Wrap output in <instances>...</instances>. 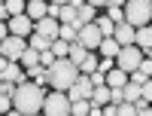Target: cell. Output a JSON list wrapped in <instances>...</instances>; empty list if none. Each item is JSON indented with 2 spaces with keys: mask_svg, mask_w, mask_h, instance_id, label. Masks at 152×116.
<instances>
[{
  "mask_svg": "<svg viewBox=\"0 0 152 116\" xmlns=\"http://www.w3.org/2000/svg\"><path fill=\"white\" fill-rule=\"evenodd\" d=\"M43 101H46L43 86L24 80V83L15 86V92H12V110H18L21 116H34V113L43 110Z\"/></svg>",
  "mask_w": 152,
  "mask_h": 116,
  "instance_id": "obj_1",
  "label": "cell"
},
{
  "mask_svg": "<svg viewBox=\"0 0 152 116\" xmlns=\"http://www.w3.org/2000/svg\"><path fill=\"white\" fill-rule=\"evenodd\" d=\"M49 70V86L55 89V92H67V89L79 80V67L70 61V58H55L52 67H46Z\"/></svg>",
  "mask_w": 152,
  "mask_h": 116,
  "instance_id": "obj_2",
  "label": "cell"
},
{
  "mask_svg": "<svg viewBox=\"0 0 152 116\" xmlns=\"http://www.w3.org/2000/svg\"><path fill=\"white\" fill-rule=\"evenodd\" d=\"M152 18V0H128L125 3V21L131 28H143Z\"/></svg>",
  "mask_w": 152,
  "mask_h": 116,
  "instance_id": "obj_3",
  "label": "cell"
},
{
  "mask_svg": "<svg viewBox=\"0 0 152 116\" xmlns=\"http://www.w3.org/2000/svg\"><path fill=\"white\" fill-rule=\"evenodd\" d=\"M43 116H70L67 92H49L46 101H43Z\"/></svg>",
  "mask_w": 152,
  "mask_h": 116,
  "instance_id": "obj_4",
  "label": "cell"
},
{
  "mask_svg": "<svg viewBox=\"0 0 152 116\" xmlns=\"http://www.w3.org/2000/svg\"><path fill=\"white\" fill-rule=\"evenodd\" d=\"M140 64H143V52L137 46H122V52L116 55V67L125 70V73H134Z\"/></svg>",
  "mask_w": 152,
  "mask_h": 116,
  "instance_id": "obj_5",
  "label": "cell"
},
{
  "mask_svg": "<svg viewBox=\"0 0 152 116\" xmlns=\"http://www.w3.org/2000/svg\"><path fill=\"white\" fill-rule=\"evenodd\" d=\"M100 40H104V34L97 31V24H94V21H91V24H82V28H79V34H76V43H79L85 52H97Z\"/></svg>",
  "mask_w": 152,
  "mask_h": 116,
  "instance_id": "obj_6",
  "label": "cell"
},
{
  "mask_svg": "<svg viewBox=\"0 0 152 116\" xmlns=\"http://www.w3.org/2000/svg\"><path fill=\"white\" fill-rule=\"evenodd\" d=\"M91 95H94V86H91V80H88V76H82V73H79V80L67 89L70 104H73V101H91Z\"/></svg>",
  "mask_w": 152,
  "mask_h": 116,
  "instance_id": "obj_7",
  "label": "cell"
},
{
  "mask_svg": "<svg viewBox=\"0 0 152 116\" xmlns=\"http://www.w3.org/2000/svg\"><path fill=\"white\" fill-rule=\"evenodd\" d=\"M24 49H28V43H24L21 40V37H6V40L3 43H0V55H3L6 61H18L21 58V52H24Z\"/></svg>",
  "mask_w": 152,
  "mask_h": 116,
  "instance_id": "obj_8",
  "label": "cell"
},
{
  "mask_svg": "<svg viewBox=\"0 0 152 116\" xmlns=\"http://www.w3.org/2000/svg\"><path fill=\"white\" fill-rule=\"evenodd\" d=\"M6 28H9L12 37H21V40H24V37L34 34V21H31L28 16H12V18L6 21Z\"/></svg>",
  "mask_w": 152,
  "mask_h": 116,
  "instance_id": "obj_9",
  "label": "cell"
},
{
  "mask_svg": "<svg viewBox=\"0 0 152 116\" xmlns=\"http://www.w3.org/2000/svg\"><path fill=\"white\" fill-rule=\"evenodd\" d=\"M58 31H61V21H58V18H40V21H34V34L46 37L49 43L58 40Z\"/></svg>",
  "mask_w": 152,
  "mask_h": 116,
  "instance_id": "obj_10",
  "label": "cell"
},
{
  "mask_svg": "<svg viewBox=\"0 0 152 116\" xmlns=\"http://www.w3.org/2000/svg\"><path fill=\"white\" fill-rule=\"evenodd\" d=\"M24 16L31 21H40V18L49 16V3L46 0H31V3H24Z\"/></svg>",
  "mask_w": 152,
  "mask_h": 116,
  "instance_id": "obj_11",
  "label": "cell"
},
{
  "mask_svg": "<svg viewBox=\"0 0 152 116\" xmlns=\"http://www.w3.org/2000/svg\"><path fill=\"white\" fill-rule=\"evenodd\" d=\"M134 31L137 28H131L128 21H122V24H116V31H113V40L119 46H134Z\"/></svg>",
  "mask_w": 152,
  "mask_h": 116,
  "instance_id": "obj_12",
  "label": "cell"
},
{
  "mask_svg": "<svg viewBox=\"0 0 152 116\" xmlns=\"http://www.w3.org/2000/svg\"><path fill=\"white\" fill-rule=\"evenodd\" d=\"M0 80H9V83L18 86V83H24V67L18 61H6V67L0 70Z\"/></svg>",
  "mask_w": 152,
  "mask_h": 116,
  "instance_id": "obj_13",
  "label": "cell"
},
{
  "mask_svg": "<svg viewBox=\"0 0 152 116\" xmlns=\"http://www.w3.org/2000/svg\"><path fill=\"white\" fill-rule=\"evenodd\" d=\"M134 46L140 49V52H146V49L152 46V24H143V28L134 31Z\"/></svg>",
  "mask_w": 152,
  "mask_h": 116,
  "instance_id": "obj_14",
  "label": "cell"
},
{
  "mask_svg": "<svg viewBox=\"0 0 152 116\" xmlns=\"http://www.w3.org/2000/svg\"><path fill=\"white\" fill-rule=\"evenodd\" d=\"M119 52H122V46L113 40V37H104V40H100V46H97V55H100V58H116Z\"/></svg>",
  "mask_w": 152,
  "mask_h": 116,
  "instance_id": "obj_15",
  "label": "cell"
},
{
  "mask_svg": "<svg viewBox=\"0 0 152 116\" xmlns=\"http://www.w3.org/2000/svg\"><path fill=\"white\" fill-rule=\"evenodd\" d=\"M125 83H128V73H125V70H119V67H113V70L107 73V86H110V89H122Z\"/></svg>",
  "mask_w": 152,
  "mask_h": 116,
  "instance_id": "obj_16",
  "label": "cell"
},
{
  "mask_svg": "<svg viewBox=\"0 0 152 116\" xmlns=\"http://www.w3.org/2000/svg\"><path fill=\"white\" fill-rule=\"evenodd\" d=\"M18 64H21V67L24 70H28V67H37V64H40V52H37V49H24V52H21V58H18Z\"/></svg>",
  "mask_w": 152,
  "mask_h": 116,
  "instance_id": "obj_17",
  "label": "cell"
},
{
  "mask_svg": "<svg viewBox=\"0 0 152 116\" xmlns=\"http://www.w3.org/2000/svg\"><path fill=\"white\" fill-rule=\"evenodd\" d=\"M91 104H94V107H107V104H110V86H94Z\"/></svg>",
  "mask_w": 152,
  "mask_h": 116,
  "instance_id": "obj_18",
  "label": "cell"
},
{
  "mask_svg": "<svg viewBox=\"0 0 152 116\" xmlns=\"http://www.w3.org/2000/svg\"><path fill=\"white\" fill-rule=\"evenodd\" d=\"M122 98L128 101V104H134V101H140V98H143V92H140V86L125 83V86H122Z\"/></svg>",
  "mask_w": 152,
  "mask_h": 116,
  "instance_id": "obj_19",
  "label": "cell"
},
{
  "mask_svg": "<svg viewBox=\"0 0 152 116\" xmlns=\"http://www.w3.org/2000/svg\"><path fill=\"white\" fill-rule=\"evenodd\" d=\"M94 70H97V55H94V52H88L85 61L79 64V73H82V76H91Z\"/></svg>",
  "mask_w": 152,
  "mask_h": 116,
  "instance_id": "obj_20",
  "label": "cell"
},
{
  "mask_svg": "<svg viewBox=\"0 0 152 116\" xmlns=\"http://www.w3.org/2000/svg\"><path fill=\"white\" fill-rule=\"evenodd\" d=\"M85 55H88V52H85V49H82L79 43H70V52H67V58H70V61L76 64V67H79V64L85 61Z\"/></svg>",
  "mask_w": 152,
  "mask_h": 116,
  "instance_id": "obj_21",
  "label": "cell"
},
{
  "mask_svg": "<svg viewBox=\"0 0 152 116\" xmlns=\"http://www.w3.org/2000/svg\"><path fill=\"white\" fill-rule=\"evenodd\" d=\"M76 34H79V28H73V24H61L58 40H64V43H76Z\"/></svg>",
  "mask_w": 152,
  "mask_h": 116,
  "instance_id": "obj_22",
  "label": "cell"
},
{
  "mask_svg": "<svg viewBox=\"0 0 152 116\" xmlns=\"http://www.w3.org/2000/svg\"><path fill=\"white\" fill-rule=\"evenodd\" d=\"M28 46H31V49H37V52H46L52 43H49L46 37H40V34H31V37H28Z\"/></svg>",
  "mask_w": 152,
  "mask_h": 116,
  "instance_id": "obj_23",
  "label": "cell"
},
{
  "mask_svg": "<svg viewBox=\"0 0 152 116\" xmlns=\"http://www.w3.org/2000/svg\"><path fill=\"white\" fill-rule=\"evenodd\" d=\"M49 52H52L55 58H67V52H70V43H64V40H52Z\"/></svg>",
  "mask_w": 152,
  "mask_h": 116,
  "instance_id": "obj_24",
  "label": "cell"
},
{
  "mask_svg": "<svg viewBox=\"0 0 152 116\" xmlns=\"http://www.w3.org/2000/svg\"><path fill=\"white\" fill-rule=\"evenodd\" d=\"M76 12H79V24H91V21H94V16H97V9H94V6H88V3H85V6H79Z\"/></svg>",
  "mask_w": 152,
  "mask_h": 116,
  "instance_id": "obj_25",
  "label": "cell"
},
{
  "mask_svg": "<svg viewBox=\"0 0 152 116\" xmlns=\"http://www.w3.org/2000/svg\"><path fill=\"white\" fill-rule=\"evenodd\" d=\"M3 6L9 12V18L12 16H24V0H3Z\"/></svg>",
  "mask_w": 152,
  "mask_h": 116,
  "instance_id": "obj_26",
  "label": "cell"
},
{
  "mask_svg": "<svg viewBox=\"0 0 152 116\" xmlns=\"http://www.w3.org/2000/svg\"><path fill=\"white\" fill-rule=\"evenodd\" d=\"M91 110V101H73L70 104V116H88Z\"/></svg>",
  "mask_w": 152,
  "mask_h": 116,
  "instance_id": "obj_27",
  "label": "cell"
},
{
  "mask_svg": "<svg viewBox=\"0 0 152 116\" xmlns=\"http://www.w3.org/2000/svg\"><path fill=\"white\" fill-rule=\"evenodd\" d=\"M94 24H97V31L104 34V37H113V31H116V24H113V18H110V16H104V18H97Z\"/></svg>",
  "mask_w": 152,
  "mask_h": 116,
  "instance_id": "obj_28",
  "label": "cell"
},
{
  "mask_svg": "<svg viewBox=\"0 0 152 116\" xmlns=\"http://www.w3.org/2000/svg\"><path fill=\"white\" fill-rule=\"evenodd\" d=\"M107 16L113 18V24H122L125 21V9L122 6H107Z\"/></svg>",
  "mask_w": 152,
  "mask_h": 116,
  "instance_id": "obj_29",
  "label": "cell"
},
{
  "mask_svg": "<svg viewBox=\"0 0 152 116\" xmlns=\"http://www.w3.org/2000/svg\"><path fill=\"white\" fill-rule=\"evenodd\" d=\"M113 67H116V58H100V61H97V70L104 73V76H107Z\"/></svg>",
  "mask_w": 152,
  "mask_h": 116,
  "instance_id": "obj_30",
  "label": "cell"
},
{
  "mask_svg": "<svg viewBox=\"0 0 152 116\" xmlns=\"http://www.w3.org/2000/svg\"><path fill=\"white\" fill-rule=\"evenodd\" d=\"M146 80H149V76H146L143 70H134V73H128V83H134V86H146Z\"/></svg>",
  "mask_w": 152,
  "mask_h": 116,
  "instance_id": "obj_31",
  "label": "cell"
},
{
  "mask_svg": "<svg viewBox=\"0 0 152 116\" xmlns=\"http://www.w3.org/2000/svg\"><path fill=\"white\" fill-rule=\"evenodd\" d=\"M116 116H137V107H134V104H128V101H122Z\"/></svg>",
  "mask_w": 152,
  "mask_h": 116,
  "instance_id": "obj_32",
  "label": "cell"
},
{
  "mask_svg": "<svg viewBox=\"0 0 152 116\" xmlns=\"http://www.w3.org/2000/svg\"><path fill=\"white\" fill-rule=\"evenodd\" d=\"M12 92H15V83H9V80H0V95L12 98Z\"/></svg>",
  "mask_w": 152,
  "mask_h": 116,
  "instance_id": "obj_33",
  "label": "cell"
},
{
  "mask_svg": "<svg viewBox=\"0 0 152 116\" xmlns=\"http://www.w3.org/2000/svg\"><path fill=\"white\" fill-rule=\"evenodd\" d=\"M40 64H43V67H52V64H55V55L49 52V49H46V52H40Z\"/></svg>",
  "mask_w": 152,
  "mask_h": 116,
  "instance_id": "obj_34",
  "label": "cell"
},
{
  "mask_svg": "<svg viewBox=\"0 0 152 116\" xmlns=\"http://www.w3.org/2000/svg\"><path fill=\"white\" fill-rule=\"evenodd\" d=\"M88 80H91V86H107V76L100 73V70H94L91 76H88Z\"/></svg>",
  "mask_w": 152,
  "mask_h": 116,
  "instance_id": "obj_35",
  "label": "cell"
},
{
  "mask_svg": "<svg viewBox=\"0 0 152 116\" xmlns=\"http://www.w3.org/2000/svg\"><path fill=\"white\" fill-rule=\"evenodd\" d=\"M9 110H12V98L0 95V116H3V113H9Z\"/></svg>",
  "mask_w": 152,
  "mask_h": 116,
  "instance_id": "obj_36",
  "label": "cell"
},
{
  "mask_svg": "<svg viewBox=\"0 0 152 116\" xmlns=\"http://www.w3.org/2000/svg\"><path fill=\"white\" fill-rule=\"evenodd\" d=\"M140 92H143V101L152 104V80H146V86H140Z\"/></svg>",
  "mask_w": 152,
  "mask_h": 116,
  "instance_id": "obj_37",
  "label": "cell"
},
{
  "mask_svg": "<svg viewBox=\"0 0 152 116\" xmlns=\"http://www.w3.org/2000/svg\"><path fill=\"white\" fill-rule=\"evenodd\" d=\"M100 113H104V116H116V113H119V104H107V107H100Z\"/></svg>",
  "mask_w": 152,
  "mask_h": 116,
  "instance_id": "obj_38",
  "label": "cell"
},
{
  "mask_svg": "<svg viewBox=\"0 0 152 116\" xmlns=\"http://www.w3.org/2000/svg\"><path fill=\"white\" fill-rule=\"evenodd\" d=\"M58 16H61V6L58 3H49V16L46 18H58Z\"/></svg>",
  "mask_w": 152,
  "mask_h": 116,
  "instance_id": "obj_39",
  "label": "cell"
},
{
  "mask_svg": "<svg viewBox=\"0 0 152 116\" xmlns=\"http://www.w3.org/2000/svg\"><path fill=\"white\" fill-rule=\"evenodd\" d=\"M137 70H143L146 76H152V61H149V58H143V64H140V67H137Z\"/></svg>",
  "mask_w": 152,
  "mask_h": 116,
  "instance_id": "obj_40",
  "label": "cell"
},
{
  "mask_svg": "<svg viewBox=\"0 0 152 116\" xmlns=\"http://www.w3.org/2000/svg\"><path fill=\"white\" fill-rule=\"evenodd\" d=\"M6 37H9V28H6V24H3V21H0V43H3V40H6Z\"/></svg>",
  "mask_w": 152,
  "mask_h": 116,
  "instance_id": "obj_41",
  "label": "cell"
},
{
  "mask_svg": "<svg viewBox=\"0 0 152 116\" xmlns=\"http://www.w3.org/2000/svg\"><path fill=\"white\" fill-rule=\"evenodd\" d=\"M0 21H3V24L9 21V12H6V6H3V3H0Z\"/></svg>",
  "mask_w": 152,
  "mask_h": 116,
  "instance_id": "obj_42",
  "label": "cell"
},
{
  "mask_svg": "<svg viewBox=\"0 0 152 116\" xmlns=\"http://www.w3.org/2000/svg\"><path fill=\"white\" fill-rule=\"evenodd\" d=\"M85 3H88V6H94V9H97V6H107V0H85Z\"/></svg>",
  "mask_w": 152,
  "mask_h": 116,
  "instance_id": "obj_43",
  "label": "cell"
},
{
  "mask_svg": "<svg viewBox=\"0 0 152 116\" xmlns=\"http://www.w3.org/2000/svg\"><path fill=\"white\" fill-rule=\"evenodd\" d=\"M88 116H104V113H100V107H94V104H91V110H88Z\"/></svg>",
  "mask_w": 152,
  "mask_h": 116,
  "instance_id": "obj_44",
  "label": "cell"
},
{
  "mask_svg": "<svg viewBox=\"0 0 152 116\" xmlns=\"http://www.w3.org/2000/svg\"><path fill=\"white\" fill-rule=\"evenodd\" d=\"M122 3H128V0H107V6H122Z\"/></svg>",
  "mask_w": 152,
  "mask_h": 116,
  "instance_id": "obj_45",
  "label": "cell"
},
{
  "mask_svg": "<svg viewBox=\"0 0 152 116\" xmlns=\"http://www.w3.org/2000/svg\"><path fill=\"white\" fill-rule=\"evenodd\" d=\"M70 6H73V9H79V6H85V0H70Z\"/></svg>",
  "mask_w": 152,
  "mask_h": 116,
  "instance_id": "obj_46",
  "label": "cell"
},
{
  "mask_svg": "<svg viewBox=\"0 0 152 116\" xmlns=\"http://www.w3.org/2000/svg\"><path fill=\"white\" fill-rule=\"evenodd\" d=\"M137 116H152V107H146V110H140Z\"/></svg>",
  "mask_w": 152,
  "mask_h": 116,
  "instance_id": "obj_47",
  "label": "cell"
},
{
  "mask_svg": "<svg viewBox=\"0 0 152 116\" xmlns=\"http://www.w3.org/2000/svg\"><path fill=\"white\" fill-rule=\"evenodd\" d=\"M143 58H149V61H152V46H149V49H146V55H143Z\"/></svg>",
  "mask_w": 152,
  "mask_h": 116,
  "instance_id": "obj_48",
  "label": "cell"
},
{
  "mask_svg": "<svg viewBox=\"0 0 152 116\" xmlns=\"http://www.w3.org/2000/svg\"><path fill=\"white\" fill-rule=\"evenodd\" d=\"M3 116H21V113H18V110H9V113H3Z\"/></svg>",
  "mask_w": 152,
  "mask_h": 116,
  "instance_id": "obj_49",
  "label": "cell"
},
{
  "mask_svg": "<svg viewBox=\"0 0 152 116\" xmlns=\"http://www.w3.org/2000/svg\"><path fill=\"white\" fill-rule=\"evenodd\" d=\"M24 3H31V0H24Z\"/></svg>",
  "mask_w": 152,
  "mask_h": 116,
  "instance_id": "obj_50",
  "label": "cell"
},
{
  "mask_svg": "<svg viewBox=\"0 0 152 116\" xmlns=\"http://www.w3.org/2000/svg\"><path fill=\"white\" fill-rule=\"evenodd\" d=\"M34 116H40V113H34Z\"/></svg>",
  "mask_w": 152,
  "mask_h": 116,
  "instance_id": "obj_51",
  "label": "cell"
},
{
  "mask_svg": "<svg viewBox=\"0 0 152 116\" xmlns=\"http://www.w3.org/2000/svg\"><path fill=\"white\" fill-rule=\"evenodd\" d=\"M149 24H152V18H149Z\"/></svg>",
  "mask_w": 152,
  "mask_h": 116,
  "instance_id": "obj_52",
  "label": "cell"
},
{
  "mask_svg": "<svg viewBox=\"0 0 152 116\" xmlns=\"http://www.w3.org/2000/svg\"><path fill=\"white\" fill-rule=\"evenodd\" d=\"M0 3H3V0H0Z\"/></svg>",
  "mask_w": 152,
  "mask_h": 116,
  "instance_id": "obj_53",
  "label": "cell"
}]
</instances>
